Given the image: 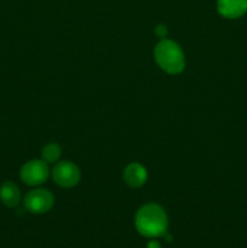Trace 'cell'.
I'll return each mask as SVG.
<instances>
[{
	"instance_id": "6da1fadb",
	"label": "cell",
	"mask_w": 247,
	"mask_h": 248,
	"mask_svg": "<svg viewBox=\"0 0 247 248\" xmlns=\"http://www.w3.org/2000/svg\"><path fill=\"white\" fill-rule=\"evenodd\" d=\"M136 230L148 239L162 237L169 229V217L157 203H145L138 208L135 216Z\"/></svg>"
},
{
	"instance_id": "7a4b0ae2",
	"label": "cell",
	"mask_w": 247,
	"mask_h": 248,
	"mask_svg": "<svg viewBox=\"0 0 247 248\" xmlns=\"http://www.w3.org/2000/svg\"><path fill=\"white\" fill-rule=\"evenodd\" d=\"M154 58L160 69L170 75H178L185 68V56L176 41L162 39L154 48Z\"/></svg>"
},
{
	"instance_id": "3957f363",
	"label": "cell",
	"mask_w": 247,
	"mask_h": 248,
	"mask_svg": "<svg viewBox=\"0 0 247 248\" xmlns=\"http://www.w3.org/2000/svg\"><path fill=\"white\" fill-rule=\"evenodd\" d=\"M51 176L55 183L61 188L70 189L77 186L81 179V172L79 167L72 161H58L51 171Z\"/></svg>"
},
{
	"instance_id": "277c9868",
	"label": "cell",
	"mask_w": 247,
	"mask_h": 248,
	"mask_svg": "<svg viewBox=\"0 0 247 248\" xmlns=\"http://www.w3.org/2000/svg\"><path fill=\"white\" fill-rule=\"evenodd\" d=\"M23 205L33 215H44L53 207L55 196L47 189H33L24 196Z\"/></svg>"
},
{
	"instance_id": "5b68a950",
	"label": "cell",
	"mask_w": 247,
	"mask_h": 248,
	"mask_svg": "<svg viewBox=\"0 0 247 248\" xmlns=\"http://www.w3.org/2000/svg\"><path fill=\"white\" fill-rule=\"evenodd\" d=\"M50 174L47 162L41 160H31L21 167L19 177L22 182L29 186H41L46 182Z\"/></svg>"
},
{
	"instance_id": "8992f818",
	"label": "cell",
	"mask_w": 247,
	"mask_h": 248,
	"mask_svg": "<svg viewBox=\"0 0 247 248\" xmlns=\"http://www.w3.org/2000/svg\"><path fill=\"white\" fill-rule=\"evenodd\" d=\"M124 182L130 188L138 189L148 181V171L139 162H131L124 170Z\"/></svg>"
},
{
	"instance_id": "52a82bcc",
	"label": "cell",
	"mask_w": 247,
	"mask_h": 248,
	"mask_svg": "<svg viewBox=\"0 0 247 248\" xmlns=\"http://www.w3.org/2000/svg\"><path fill=\"white\" fill-rule=\"evenodd\" d=\"M217 11L227 19H237L247 14V0H217Z\"/></svg>"
},
{
	"instance_id": "ba28073f",
	"label": "cell",
	"mask_w": 247,
	"mask_h": 248,
	"mask_svg": "<svg viewBox=\"0 0 247 248\" xmlns=\"http://www.w3.org/2000/svg\"><path fill=\"white\" fill-rule=\"evenodd\" d=\"M0 200L6 207L15 208L21 202V191L14 182H4L0 186Z\"/></svg>"
},
{
	"instance_id": "9c48e42d",
	"label": "cell",
	"mask_w": 247,
	"mask_h": 248,
	"mask_svg": "<svg viewBox=\"0 0 247 248\" xmlns=\"http://www.w3.org/2000/svg\"><path fill=\"white\" fill-rule=\"evenodd\" d=\"M62 156V148L57 143H48L41 150V159L47 164H56Z\"/></svg>"
},
{
	"instance_id": "30bf717a",
	"label": "cell",
	"mask_w": 247,
	"mask_h": 248,
	"mask_svg": "<svg viewBox=\"0 0 247 248\" xmlns=\"http://www.w3.org/2000/svg\"><path fill=\"white\" fill-rule=\"evenodd\" d=\"M154 33L160 40H162V39H166L167 35H169V28L165 24H157L154 29Z\"/></svg>"
},
{
	"instance_id": "8fae6325",
	"label": "cell",
	"mask_w": 247,
	"mask_h": 248,
	"mask_svg": "<svg viewBox=\"0 0 247 248\" xmlns=\"http://www.w3.org/2000/svg\"><path fill=\"white\" fill-rule=\"evenodd\" d=\"M145 248H162V247H161V245L156 241V240H150V241L148 242L147 247Z\"/></svg>"
}]
</instances>
